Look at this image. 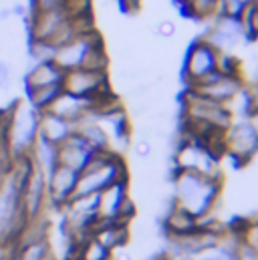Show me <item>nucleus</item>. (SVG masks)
Returning <instances> with one entry per match:
<instances>
[{
  "label": "nucleus",
  "mask_w": 258,
  "mask_h": 260,
  "mask_svg": "<svg viewBox=\"0 0 258 260\" xmlns=\"http://www.w3.org/2000/svg\"><path fill=\"white\" fill-rule=\"evenodd\" d=\"M33 168L35 166L28 155L12 159L0 182V248L18 240L28 222L22 210V188Z\"/></svg>",
  "instance_id": "nucleus-1"
},
{
  "label": "nucleus",
  "mask_w": 258,
  "mask_h": 260,
  "mask_svg": "<svg viewBox=\"0 0 258 260\" xmlns=\"http://www.w3.org/2000/svg\"><path fill=\"white\" fill-rule=\"evenodd\" d=\"M172 204L180 206L194 218H204L214 212L222 194V180L206 178L194 172H174Z\"/></svg>",
  "instance_id": "nucleus-2"
},
{
  "label": "nucleus",
  "mask_w": 258,
  "mask_h": 260,
  "mask_svg": "<svg viewBox=\"0 0 258 260\" xmlns=\"http://www.w3.org/2000/svg\"><path fill=\"white\" fill-rule=\"evenodd\" d=\"M121 180H129L125 159L115 151H97L87 168L79 174L75 196L99 194L101 190Z\"/></svg>",
  "instance_id": "nucleus-3"
},
{
  "label": "nucleus",
  "mask_w": 258,
  "mask_h": 260,
  "mask_svg": "<svg viewBox=\"0 0 258 260\" xmlns=\"http://www.w3.org/2000/svg\"><path fill=\"white\" fill-rule=\"evenodd\" d=\"M220 153L200 139L182 133L174 149V172H194L206 178L222 180V161Z\"/></svg>",
  "instance_id": "nucleus-4"
},
{
  "label": "nucleus",
  "mask_w": 258,
  "mask_h": 260,
  "mask_svg": "<svg viewBox=\"0 0 258 260\" xmlns=\"http://www.w3.org/2000/svg\"><path fill=\"white\" fill-rule=\"evenodd\" d=\"M39 119L41 113L33 109L28 101H16V105L8 115L6 137H4L10 159H18L30 153V147L39 137Z\"/></svg>",
  "instance_id": "nucleus-5"
},
{
  "label": "nucleus",
  "mask_w": 258,
  "mask_h": 260,
  "mask_svg": "<svg viewBox=\"0 0 258 260\" xmlns=\"http://www.w3.org/2000/svg\"><path fill=\"white\" fill-rule=\"evenodd\" d=\"M135 216V204L129 194V180L111 184L99 192L97 220L99 222H131Z\"/></svg>",
  "instance_id": "nucleus-6"
},
{
  "label": "nucleus",
  "mask_w": 258,
  "mask_h": 260,
  "mask_svg": "<svg viewBox=\"0 0 258 260\" xmlns=\"http://www.w3.org/2000/svg\"><path fill=\"white\" fill-rule=\"evenodd\" d=\"M63 91L85 99H101L113 93L109 71H91V69L67 71L63 77Z\"/></svg>",
  "instance_id": "nucleus-7"
},
{
  "label": "nucleus",
  "mask_w": 258,
  "mask_h": 260,
  "mask_svg": "<svg viewBox=\"0 0 258 260\" xmlns=\"http://www.w3.org/2000/svg\"><path fill=\"white\" fill-rule=\"evenodd\" d=\"M256 153L258 137L254 135L250 123L246 121V117L234 119L228 129L222 133V155H228L238 164H246Z\"/></svg>",
  "instance_id": "nucleus-8"
},
{
  "label": "nucleus",
  "mask_w": 258,
  "mask_h": 260,
  "mask_svg": "<svg viewBox=\"0 0 258 260\" xmlns=\"http://www.w3.org/2000/svg\"><path fill=\"white\" fill-rule=\"evenodd\" d=\"M216 65H218V51L212 45H208L202 37L196 39L192 45L188 47L186 57H184L182 75H184L186 85L188 87L196 85L198 81H202L204 77L214 73Z\"/></svg>",
  "instance_id": "nucleus-9"
},
{
  "label": "nucleus",
  "mask_w": 258,
  "mask_h": 260,
  "mask_svg": "<svg viewBox=\"0 0 258 260\" xmlns=\"http://www.w3.org/2000/svg\"><path fill=\"white\" fill-rule=\"evenodd\" d=\"M101 45H103V39L97 32V28L81 32L79 37H75L73 41H69L67 45L57 49L55 63L61 67L64 73L73 71V69H83L87 59H89V55Z\"/></svg>",
  "instance_id": "nucleus-10"
},
{
  "label": "nucleus",
  "mask_w": 258,
  "mask_h": 260,
  "mask_svg": "<svg viewBox=\"0 0 258 260\" xmlns=\"http://www.w3.org/2000/svg\"><path fill=\"white\" fill-rule=\"evenodd\" d=\"M244 87H246V83H244L242 75H222V73L214 71L188 89H192V91L216 101V103L228 105L238 93H242Z\"/></svg>",
  "instance_id": "nucleus-11"
},
{
  "label": "nucleus",
  "mask_w": 258,
  "mask_h": 260,
  "mask_svg": "<svg viewBox=\"0 0 258 260\" xmlns=\"http://www.w3.org/2000/svg\"><path fill=\"white\" fill-rule=\"evenodd\" d=\"M208 45H212L218 53H232L240 43L246 41L240 18H228V16H214L212 24L202 37Z\"/></svg>",
  "instance_id": "nucleus-12"
},
{
  "label": "nucleus",
  "mask_w": 258,
  "mask_h": 260,
  "mask_svg": "<svg viewBox=\"0 0 258 260\" xmlns=\"http://www.w3.org/2000/svg\"><path fill=\"white\" fill-rule=\"evenodd\" d=\"M49 206V192H47V178L33 168L24 188H22V210L26 220H37L43 216L45 208Z\"/></svg>",
  "instance_id": "nucleus-13"
},
{
  "label": "nucleus",
  "mask_w": 258,
  "mask_h": 260,
  "mask_svg": "<svg viewBox=\"0 0 258 260\" xmlns=\"http://www.w3.org/2000/svg\"><path fill=\"white\" fill-rule=\"evenodd\" d=\"M79 182V174L71 168L57 166L55 172L47 178V192H49V204L57 210H63V206L75 196Z\"/></svg>",
  "instance_id": "nucleus-14"
},
{
  "label": "nucleus",
  "mask_w": 258,
  "mask_h": 260,
  "mask_svg": "<svg viewBox=\"0 0 258 260\" xmlns=\"http://www.w3.org/2000/svg\"><path fill=\"white\" fill-rule=\"evenodd\" d=\"M95 153L97 151L79 133H73L67 141L59 145V166L71 168L77 174H81L87 168V164L93 159Z\"/></svg>",
  "instance_id": "nucleus-15"
},
{
  "label": "nucleus",
  "mask_w": 258,
  "mask_h": 260,
  "mask_svg": "<svg viewBox=\"0 0 258 260\" xmlns=\"http://www.w3.org/2000/svg\"><path fill=\"white\" fill-rule=\"evenodd\" d=\"M91 236L101 246H105L109 252H113L121 246H127L129 224L127 222H99L97 220V224L91 230Z\"/></svg>",
  "instance_id": "nucleus-16"
},
{
  "label": "nucleus",
  "mask_w": 258,
  "mask_h": 260,
  "mask_svg": "<svg viewBox=\"0 0 258 260\" xmlns=\"http://www.w3.org/2000/svg\"><path fill=\"white\" fill-rule=\"evenodd\" d=\"M64 71L57 63H37L33 65L28 61V67L22 75L24 89H37L47 85H63Z\"/></svg>",
  "instance_id": "nucleus-17"
},
{
  "label": "nucleus",
  "mask_w": 258,
  "mask_h": 260,
  "mask_svg": "<svg viewBox=\"0 0 258 260\" xmlns=\"http://www.w3.org/2000/svg\"><path fill=\"white\" fill-rule=\"evenodd\" d=\"M28 157H30L33 166H35L45 178H49V176L55 172V168L59 166V145H55V143H51V141H47V139H43V137L39 135L37 141H35L33 147H30Z\"/></svg>",
  "instance_id": "nucleus-18"
},
{
  "label": "nucleus",
  "mask_w": 258,
  "mask_h": 260,
  "mask_svg": "<svg viewBox=\"0 0 258 260\" xmlns=\"http://www.w3.org/2000/svg\"><path fill=\"white\" fill-rule=\"evenodd\" d=\"M194 230H198V218H194L192 214H188L180 206L172 204L168 208L166 216H164V234H166V238L186 236V234H192Z\"/></svg>",
  "instance_id": "nucleus-19"
},
{
  "label": "nucleus",
  "mask_w": 258,
  "mask_h": 260,
  "mask_svg": "<svg viewBox=\"0 0 258 260\" xmlns=\"http://www.w3.org/2000/svg\"><path fill=\"white\" fill-rule=\"evenodd\" d=\"M75 133V125L71 121H67L63 117L51 113V111H45L41 113V119H39V135L55 145H61L63 141H67L71 135Z\"/></svg>",
  "instance_id": "nucleus-20"
},
{
  "label": "nucleus",
  "mask_w": 258,
  "mask_h": 260,
  "mask_svg": "<svg viewBox=\"0 0 258 260\" xmlns=\"http://www.w3.org/2000/svg\"><path fill=\"white\" fill-rule=\"evenodd\" d=\"M63 93V85H47L37 89H26V101L33 109L39 113H45L51 109V105L57 101V97Z\"/></svg>",
  "instance_id": "nucleus-21"
},
{
  "label": "nucleus",
  "mask_w": 258,
  "mask_h": 260,
  "mask_svg": "<svg viewBox=\"0 0 258 260\" xmlns=\"http://www.w3.org/2000/svg\"><path fill=\"white\" fill-rule=\"evenodd\" d=\"M57 57V47L49 41H26V59L37 65V63H55Z\"/></svg>",
  "instance_id": "nucleus-22"
},
{
  "label": "nucleus",
  "mask_w": 258,
  "mask_h": 260,
  "mask_svg": "<svg viewBox=\"0 0 258 260\" xmlns=\"http://www.w3.org/2000/svg\"><path fill=\"white\" fill-rule=\"evenodd\" d=\"M75 260H111V252L101 246L93 236L85 238L75 246Z\"/></svg>",
  "instance_id": "nucleus-23"
},
{
  "label": "nucleus",
  "mask_w": 258,
  "mask_h": 260,
  "mask_svg": "<svg viewBox=\"0 0 258 260\" xmlns=\"http://www.w3.org/2000/svg\"><path fill=\"white\" fill-rule=\"evenodd\" d=\"M182 8L194 20H208L218 14V0H188Z\"/></svg>",
  "instance_id": "nucleus-24"
},
{
  "label": "nucleus",
  "mask_w": 258,
  "mask_h": 260,
  "mask_svg": "<svg viewBox=\"0 0 258 260\" xmlns=\"http://www.w3.org/2000/svg\"><path fill=\"white\" fill-rule=\"evenodd\" d=\"M240 24H242L246 41H258V2L244 8L240 16Z\"/></svg>",
  "instance_id": "nucleus-25"
},
{
  "label": "nucleus",
  "mask_w": 258,
  "mask_h": 260,
  "mask_svg": "<svg viewBox=\"0 0 258 260\" xmlns=\"http://www.w3.org/2000/svg\"><path fill=\"white\" fill-rule=\"evenodd\" d=\"M236 236H238V242L256 250L258 252V218L256 220H246L238 226L236 230Z\"/></svg>",
  "instance_id": "nucleus-26"
},
{
  "label": "nucleus",
  "mask_w": 258,
  "mask_h": 260,
  "mask_svg": "<svg viewBox=\"0 0 258 260\" xmlns=\"http://www.w3.org/2000/svg\"><path fill=\"white\" fill-rule=\"evenodd\" d=\"M246 4L242 0H218V16L228 18H240Z\"/></svg>",
  "instance_id": "nucleus-27"
},
{
  "label": "nucleus",
  "mask_w": 258,
  "mask_h": 260,
  "mask_svg": "<svg viewBox=\"0 0 258 260\" xmlns=\"http://www.w3.org/2000/svg\"><path fill=\"white\" fill-rule=\"evenodd\" d=\"M63 8H67V0H28V12H49Z\"/></svg>",
  "instance_id": "nucleus-28"
},
{
  "label": "nucleus",
  "mask_w": 258,
  "mask_h": 260,
  "mask_svg": "<svg viewBox=\"0 0 258 260\" xmlns=\"http://www.w3.org/2000/svg\"><path fill=\"white\" fill-rule=\"evenodd\" d=\"M153 151H155V145L153 141L147 137V135H141L135 143H133V153L139 157V159H151L153 157Z\"/></svg>",
  "instance_id": "nucleus-29"
},
{
  "label": "nucleus",
  "mask_w": 258,
  "mask_h": 260,
  "mask_svg": "<svg viewBox=\"0 0 258 260\" xmlns=\"http://www.w3.org/2000/svg\"><path fill=\"white\" fill-rule=\"evenodd\" d=\"M14 85V65L0 59V91H8Z\"/></svg>",
  "instance_id": "nucleus-30"
},
{
  "label": "nucleus",
  "mask_w": 258,
  "mask_h": 260,
  "mask_svg": "<svg viewBox=\"0 0 258 260\" xmlns=\"http://www.w3.org/2000/svg\"><path fill=\"white\" fill-rule=\"evenodd\" d=\"M176 32H178V26H176L174 20H170V18L159 20V24H157V35H159L162 39H174Z\"/></svg>",
  "instance_id": "nucleus-31"
},
{
  "label": "nucleus",
  "mask_w": 258,
  "mask_h": 260,
  "mask_svg": "<svg viewBox=\"0 0 258 260\" xmlns=\"http://www.w3.org/2000/svg\"><path fill=\"white\" fill-rule=\"evenodd\" d=\"M244 93H246L250 111H258V83H248L244 87Z\"/></svg>",
  "instance_id": "nucleus-32"
},
{
  "label": "nucleus",
  "mask_w": 258,
  "mask_h": 260,
  "mask_svg": "<svg viewBox=\"0 0 258 260\" xmlns=\"http://www.w3.org/2000/svg\"><path fill=\"white\" fill-rule=\"evenodd\" d=\"M121 6H123V10H127V12H137L139 10V6H141V0H117Z\"/></svg>",
  "instance_id": "nucleus-33"
},
{
  "label": "nucleus",
  "mask_w": 258,
  "mask_h": 260,
  "mask_svg": "<svg viewBox=\"0 0 258 260\" xmlns=\"http://www.w3.org/2000/svg\"><path fill=\"white\" fill-rule=\"evenodd\" d=\"M246 121L250 123V127L254 131V135L258 137V111H250L248 115H246Z\"/></svg>",
  "instance_id": "nucleus-34"
},
{
  "label": "nucleus",
  "mask_w": 258,
  "mask_h": 260,
  "mask_svg": "<svg viewBox=\"0 0 258 260\" xmlns=\"http://www.w3.org/2000/svg\"><path fill=\"white\" fill-rule=\"evenodd\" d=\"M151 260H170V256L168 254H157V256H153Z\"/></svg>",
  "instance_id": "nucleus-35"
},
{
  "label": "nucleus",
  "mask_w": 258,
  "mask_h": 260,
  "mask_svg": "<svg viewBox=\"0 0 258 260\" xmlns=\"http://www.w3.org/2000/svg\"><path fill=\"white\" fill-rule=\"evenodd\" d=\"M246 6H250V4H254V2H258V0H242Z\"/></svg>",
  "instance_id": "nucleus-36"
},
{
  "label": "nucleus",
  "mask_w": 258,
  "mask_h": 260,
  "mask_svg": "<svg viewBox=\"0 0 258 260\" xmlns=\"http://www.w3.org/2000/svg\"><path fill=\"white\" fill-rule=\"evenodd\" d=\"M252 83H258V67H256V73H254V79H252Z\"/></svg>",
  "instance_id": "nucleus-37"
},
{
  "label": "nucleus",
  "mask_w": 258,
  "mask_h": 260,
  "mask_svg": "<svg viewBox=\"0 0 258 260\" xmlns=\"http://www.w3.org/2000/svg\"><path fill=\"white\" fill-rule=\"evenodd\" d=\"M176 2H178V4H180V6H184V4H186V2H188V0H176Z\"/></svg>",
  "instance_id": "nucleus-38"
}]
</instances>
